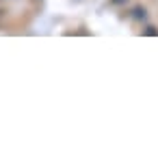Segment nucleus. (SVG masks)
I'll return each mask as SVG.
<instances>
[{
    "label": "nucleus",
    "mask_w": 158,
    "mask_h": 158,
    "mask_svg": "<svg viewBox=\"0 0 158 158\" xmlns=\"http://www.w3.org/2000/svg\"><path fill=\"white\" fill-rule=\"evenodd\" d=\"M132 11H134V13H132V15H134V20H145V15H147L143 7H136V9H132Z\"/></svg>",
    "instance_id": "obj_1"
},
{
    "label": "nucleus",
    "mask_w": 158,
    "mask_h": 158,
    "mask_svg": "<svg viewBox=\"0 0 158 158\" xmlns=\"http://www.w3.org/2000/svg\"><path fill=\"white\" fill-rule=\"evenodd\" d=\"M110 2H113V5H126L128 0H110Z\"/></svg>",
    "instance_id": "obj_2"
}]
</instances>
